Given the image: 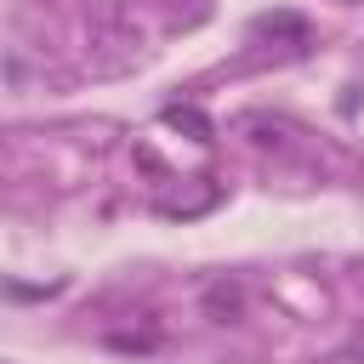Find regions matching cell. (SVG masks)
<instances>
[{"label": "cell", "mask_w": 364, "mask_h": 364, "mask_svg": "<svg viewBox=\"0 0 364 364\" xmlns=\"http://www.w3.org/2000/svg\"><path fill=\"white\" fill-rule=\"evenodd\" d=\"M256 34H290V40H307V23L296 11H273V17H256Z\"/></svg>", "instance_id": "cell-2"}, {"label": "cell", "mask_w": 364, "mask_h": 364, "mask_svg": "<svg viewBox=\"0 0 364 364\" xmlns=\"http://www.w3.org/2000/svg\"><path fill=\"white\" fill-rule=\"evenodd\" d=\"M239 313H245V284H239V279H210V284H205V318L233 324Z\"/></svg>", "instance_id": "cell-1"}, {"label": "cell", "mask_w": 364, "mask_h": 364, "mask_svg": "<svg viewBox=\"0 0 364 364\" xmlns=\"http://www.w3.org/2000/svg\"><path fill=\"white\" fill-rule=\"evenodd\" d=\"M165 119H171V125H176V131H182V125H188V131H193V142H210V136H216V131H210V119H205V114H199V108H171V114H165Z\"/></svg>", "instance_id": "cell-3"}]
</instances>
